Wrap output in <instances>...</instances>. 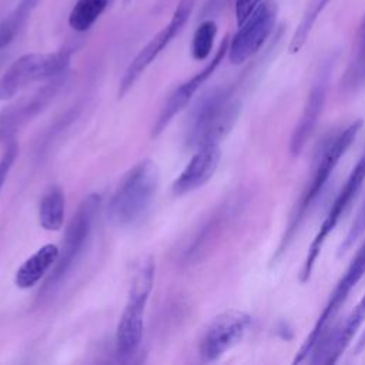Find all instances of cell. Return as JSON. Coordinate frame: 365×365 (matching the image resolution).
I'll use <instances>...</instances> for the list:
<instances>
[{
    "label": "cell",
    "mask_w": 365,
    "mask_h": 365,
    "mask_svg": "<svg viewBox=\"0 0 365 365\" xmlns=\"http://www.w3.org/2000/svg\"><path fill=\"white\" fill-rule=\"evenodd\" d=\"M361 127H362V120H355L351 124H348L344 130L334 134L332 138L329 137L328 141L322 145L321 153L318 154L314 163L311 177L305 184L298 201L295 202L289 214L284 234L279 240L277 251L274 252L272 262L281 258V255H284L289 248V245L292 244L299 228L304 225L312 208L315 207L319 195L325 190L328 180L332 175L334 170L336 168L339 160L345 155L351 144L355 141Z\"/></svg>",
    "instance_id": "6da1fadb"
},
{
    "label": "cell",
    "mask_w": 365,
    "mask_h": 365,
    "mask_svg": "<svg viewBox=\"0 0 365 365\" xmlns=\"http://www.w3.org/2000/svg\"><path fill=\"white\" fill-rule=\"evenodd\" d=\"M241 113V98L235 86H224L205 93L194 106L187 125V145L198 148L220 144L234 128Z\"/></svg>",
    "instance_id": "7a4b0ae2"
},
{
    "label": "cell",
    "mask_w": 365,
    "mask_h": 365,
    "mask_svg": "<svg viewBox=\"0 0 365 365\" xmlns=\"http://www.w3.org/2000/svg\"><path fill=\"white\" fill-rule=\"evenodd\" d=\"M160 185L158 165L150 160L137 163L114 190L107 204V220L115 227H130L145 215Z\"/></svg>",
    "instance_id": "3957f363"
},
{
    "label": "cell",
    "mask_w": 365,
    "mask_h": 365,
    "mask_svg": "<svg viewBox=\"0 0 365 365\" xmlns=\"http://www.w3.org/2000/svg\"><path fill=\"white\" fill-rule=\"evenodd\" d=\"M154 274L155 262L153 257L144 258L133 274L128 299L115 331L117 354L120 356H133L141 345L144 331V311L153 289Z\"/></svg>",
    "instance_id": "277c9868"
},
{
    "label": "cell",
    "mask_w": 365,
    "mask_h": 365,
    "mask_svg": "<svg viewBox=\"0 0 365 365\" xmlns=\"http://www.w3.org/2000/svg\"><path fill=\"white\" fill-rule=\"evenodd\" d=\"M98 210L100 195L96 192L88 194L80 202L76 214L71 217L67 225L63 248L60 250V257L54 264L51 274L46 279L41 291L38 292V299L50 297L78 259L91 235Z\"/></svg>",
    "instance_id": "5b68a950"
},
{
    "label": "cell",
    "mask_w": 365,
    "mask_h": 365,
    "mask_svg": "<svg viewBox=\"0 0 365 365\" xmlns=\"http://www.w3.org/2000/svg\"><path fill=\"white\" fill-rule=\"evenodd\" d=\"M71 50L53 53H29L14 60L0 77V101L16 97L21 90L37 81L60 77L70 66Z\"/></svg>",
    "instance_id": "8992f818"
},
{
    "label": "cell",
    "mask_w": 365,
    "mask_h": 365,
    "mask_svg": "<svg viewBox=\"0 0 365 365\" xmlns=\"http://www.w3.org/2000/svg\"><path fill=\"white\" fill-rule=\"evenodd\" d=\"M364 181H365V151L358 158V161H356L355 167L352 168V171L349 173L342 190L338 192V195L334 200L318 232L315 234L312 242L309 244L307 257H305L302 267L299 269V274H298L301 284H305L309 281L312 271L315 268L317 259L322 251V247H324L328 235L335 230V227L338 225L341 218L345 215V212L351 207V204L355 200V197L358 195Z\"/></svg>",
    "instance_id": "52a82bcc"
},
{
    "label": "cell",
    "mask_w": 365,
    "mask_h": 365,
    "mask_svg": "<svg viewBox=\"0 0 365 365\" xmlns=\"http://www.w3.org/2000/svg\"><path fill=\"white\" fill-rule=\"evenodd\" d=\"M364 275H365V241L358 248L356 254L354 255L349 265L346 267L344 275L339 278L335 288L329 294V298H328L322 312L319 314L311 332L307 335L301 348L298 349V352L294 358V364H299L311 355L314 346L317 345V342L319 341L322 334L329 328L331 322L334 321V318L336 317V314L339 312V309L348 299V295L358 285V282L362 279Z\"/></svg>",
    "instance_id": "ba28073f"
},
{
    "label": "cell",
    "mask_w": 365,
    "mask_h": 365,
    "mask_svg": "<svg viewBox=\"0 0 365 365\" xmlns=\"http://www.w3.org/2000/svg\"><path fill=\"white\" fill-rule=\"evenodd\" d=\"M195 3L197 0H180L170 21L157 34H154L150 41L130 61L118 84V98L124 97L128 93V90L134 86V83L145 71V68L180 34V31L192 14Z\"/></svg>",
    "instance_id": "9c48e42d"
},
{
    "label": "cell",
    "mask_w": 365,
    "mask_h": 365,
    "mask_svg": "<svg viewBox=\"0 0 365 365\" xmlns=\"http://www.w3.org/2000/svg\"><path fill=\"white\" fill-rule=\"evenodd\" d=\"M278 6L272 0L262 1L252 14L238 26L230 38L228 60L231 64H242L254 57L275 30Z\"/></svg>",
    "instance_id": "30bf717a"
},
{
    "label": "cell",
    "mask_w": 365,
    "mask_h": 365,
    "mask_svg": "<svg viewBox=\"0 0 365 365\" xmlns=\"http://www.w3.org/2000/svg\"><path fill=\"white\" fill-rule=\"evenodd\" d=\"M250 325L251 317L244 311L228 309L218 314L202 334L200 342L201 359L204 362L220 359L244 338Z\"/></svg>",
    "instance_id": "8fae6325"
},
{
    "label": "cell",
    "mask_w": 365,
    "mask_h": 365,
    "mask_svg": "<svg viewBox=\"0 0 365 365\" xmlns=\"http://www.w3.org/2000/svg\"><path fill=\"white\" fill-rule=\"evenodd\" d=\"M332 67H334V60L327 58L319 66L315 74V78L308 91L304 108L301 111L299 120L297 121L289 138V153L292 157H297L302 153L307 141L311 138V135L317 128V124L325 107L329 83H331Z\"/></svg>",
    "instance_id": "7c38bea8"
},
{
    "label": "cell",
    "mask_w": 365,
    "mask_h": 365,
    "mask_svg": "<svg viewBox=\"0 0 365 365\" xmlns=\"http://www.w3.org/2000/svg\"><path fill=\"white\" fill-rule=\"evenodd\" d=\"M63 84L64 76L48 80L41 88L24 96L0 111V143L10 141L21 127L38 115L56 98Z\"/></svg>",
    "instance_id": "4fadbf2b"
},
{
    "label": "cell",
    "mask_w": 365,
    "mask_h": 365,
    "mask_svg": "<svg viewBox=\"0 0 365 365\" xmlns=\"http://www.w3.org/2000/svg\"><path fill=\"white\" fill-rule=\"evenodd\" d=\"M228 46H230V37L225 36L217 50V53L214 54V57L208 61V64L198 71L197 74H194L190 80H187L185 83L180 84L165 100L163 108L158 113L157 120L153 124V130H151V137L155 138L158 137L165 127L171 123V120L191 101V98L194 97V94L198 91V88L214 74V71L217 70V67L220 66V63L222 61V58L227 56L228 53Z\"/></svg>",
    "instance_id": "5bb4252c"
},
{
    "label": "cell",
    "mask_w": 365,
    "mask_h": 365,
    "mask_svg": "<svg viewBox=\"0 0 365 365\" xmlns=\"http://www.w3.org/2000/svg\"><path fill=\"white\" fill-rule=\"evenodd\" d=\"M365 322V292L345 318V321L331 331H325L311 352L309 362L312 364H334L345 352L354 335Z\"/></svg>",
    "instance_id": "9a60e30c"
},
{
    "label": "cell",
    "mask_w": 365,
    "mask_h": 365,
    "mask_svg": "<svg viewBox=\"0 0 365 365\" xmlns=\"http://www.w3.org/2000/svg\"><path fill=\"white\" fill-rule=\"evenodd\" d=\"M221 150L220 144H205L195 148L194 155L173 182V192L175 195L188 194L204 184L215 174L220 164Z\"/></svg>",
    "instance_id": "2e32d148"
},
{
    "label": "cell",
    "mask_w": 365,
    "mask_h": 365,
    "mask_svg": "<svg viewBox=\"0 0 365 365\" xmlns=\"http://www.w3.org/2000/svg\"><path fill=\"white\" fill-rule=\"evenodd\" d=\"M58 257L60 248L57 245H43L20 265L14 275V284L21 289L34 287L47 274V271L54 267Z\"/></svg>",
    "instance_id": "e0dca14e"
},
{
    "label": "cell",
    "mask_w": 365,
    "mask_h": 365,
    "mask_svg": "<svg viewBox=\"0 0 365 365\" xmlns=\"http://www.w3.org/2000/svg\"><path fill=\"white\" fill-rule=\"evenodd\" d=\"M66 197L58 185L50 187L41 197L38 205L40 225L47 231H58L64 222Z\"/></svg>",
    "instance_id": "ac0fdd59"
},
{
    "label": "cell",
    "mask_w": 365,
    "mask_h": 365,
    "mask_svg": "<svg viewBox=\"0 0 365 365\" xmlns=\"http://www.w3.org/2000/svg\"><path fill=\"white\" fill-rule=\"evenodd\" d=\"M108 0H77L68 14V26L77 31H87L107 9Z\"/></svg>",
    "instance_id": "d6986e66"
},
{
    "label": "cell",
    "mask_w": 365,
    "mask_h": 365,
    "mask_svg": "<svg viewBox=\"0 0 365 365\" xmlns=\"http://www.w3.org/2000/svg\"><path fill=\"white\" fill-rule=\"evenodd\" d=\"M331 0H312V3L307 7L305 13L302 14V19L297 27V30L294 31L289 44H288V51L291 54L298 53L307 43L312 27L315 26L318 17L321 16V13L324 11V9L328 6Z\"/></svg>",
    "instance_id": "ffe728a7"
},
{
    "label": "cell",
    "mask_w": 365,
    "mask_h": 365,
    "mask_svg": "<svg viewBox=\"0 0 365 365\" xmlns=\"http://www.w3.org/2000/svg\"><path fill=\"white\" fill-rule=\"evenodd\" d=\"M217 36V24L212 19H205L195 29L191 41V56L201 61L205 60L212 50L214 40Z\"/></svg>",
    "instance_id": "44dd1931"
},
{
    "label": "cell",
    "mask_w": 365,
    "mask_h": 365,
    "mask_svg": "<svg viewBox=\"0 0 365 365\" xmlns=\"http://www.w3.org/2000/svg\"><path fill=\"white\" fill-rule=\"evenodd\" d=\"M365 86V36L361 37V44L348 64L344 77L341 80V87L344 91H355Z\"/></svg>",
    "instance_id": "7402d4cb"
},
{
    "label": "cell",
    "mask_w": 365,
    "mask_h": 365,
    "mask_svg": "<svg viewBox=\"0 0 365 365\" xmlns=\"http://www.w3.org/2000/svg\"><path fill=\"white\" fill-rule=\"evenodd\" d=\"M24 24L26 21L20 19L14 11H11L0 21V51L14 41V38L23 30Z\"/></svg>",
    "instance_id": "603a6c76"
},
{
    "label": "cell",
    "mask_w": 365,
    "mask_h": 365,
    "mask_svg": "<svg viewBox=\"0 0 365 365\" xmlns=\"http://www.w3.org/2000/svg\"><path fill=\"white\" fill-rule=\"evenodd\" d=\"M365 232V202L361 208V211L358 212L356 218L354 220L349 231L346 232L345 238L342 240L341 245L338 247V251H336V255L338 257H342L344 254L348 252V250L361 238V235Z\"/></svg>",
    "instance_id": "cb8c5ba5"
},
{
    "label": "cell",
    "mask_w": 365,
    "mask_h": 365,
    "mask_svg": "<svg viewBox=\"0 0 365 365\" xmlns=\"http://www.w3.org/2000/svg\"><path fill=\"white\" fill-rule=\"evenodd\" d=\"M17 154H19V144L13 140L7 141L6 144V148L0 157V192H1V188L7 180V175L17 158Z\"/></svg>",
    "instance_id": "d4e9b609"
},
{
    "label": "cell",
    "mask_w": 365,
    "mask_h": 365,
    "mask_svg": "<svg viewBox=\"0 0 365 365\" xmlns=\"http://www.w3.org/2000/svg\"><path fill=\"white\" fill-rule=\"evenodd\" d=\"M262 0H235V19L237 24H242L252 11L261 4Z\"/></svg>",
    "instance_id": "484cf974"
},
{
    "label": "cell",
    "mask_w": 365,
    "mask_h": 365,
    "mask_svg": "<svg viewBox=\"0 0 365 365\" xmlns=\"http://www.w3.org/2000/svg\"><path fill=\"white\" fill-rule=\"evenodd\" d=\"M41 0H19L16 9L13 10L20 19L23 20H29L30 14L33 13V10L37 7V4L40 3Z\"/></svg>",
    "instance_id": "4316f807"
},
{
    "label": "cell",
    "mask_w": 365,
    "mask_h": 365,
    "mask_svg": "<svg viewBox=\"0 0 365 365\" xmlns=\"http://www.w3.org/2000/svg\"><path fill=\"white\" fill-rule=\"evenodd\" d=\"M228 3H230V0H207L204 4V9H202V14L207 17L215 16L220 11H222Z\"/></svg>",
    "instance_id": "83f0119b"
},
{
    "label": "cell",
    "mask_w": 365,
    "mask_h": 365,
    "mask_svg": "<svg viewBox=\"0 0 365 365\" xmlns=\"http://www.w3.org/2000/svg\"><path fill=\"white\" fill-rule=\"evenodd\" d=\"M365 351V331L362 332V335L359 336V339L356 341V344H355V346H354V355H359L361 352H364Z\"/></svg>",
    "instance_id": "f1b7e54d"
},
{
    "label": "cell",
    "mask_w": 365,
    "mask_h": 365,
    "mask_svg": "<svg viewBox=\"0 0 365 365\" xmlns=\"http://www.w3.org/2000/svg\"><path fill=\"white\" fill-rule=\"evenodd\" d=\"M362 36H365V19H364V23H362Z\"/></svg>",
    "instance_id": "f546056e"
},
{
    "label": "cell",
    "mask_w": 365,
    "mask_h": 365,
    "mask_svg": "<svg viewBox=\"0 0 365 365\" xmlns=\"http://www.w3.org/2000/svg\"><path fill=\"white\" fill-rule=\"evenodd\" d=\"M130 1H131V0H123V3H124V4H128Z\"/></svg>",
    "instance_id": "4dcf8cb0"
}]
</instances>
